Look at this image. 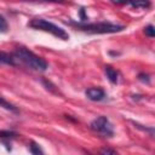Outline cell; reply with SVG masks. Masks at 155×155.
Instances as JSON below:
<instances>
[{
  "instance_id": "obj_1",
  "label": "cell",
  "mask_w": 155,
  "mask_h": 155,
  "mask_svg": "<svg viewBox=\"0 0 155 155\" xmlns=\"http://www.w3.org/2000/svg\"><path fill=\"white\" fill-rule=\"evenodd\" d=\"M12 56L15 57V59H18L25 67H28L35 71H46L48 68V64L44 58H41L40 56L35 54L33 51H30L25 47H18L13 52Z\"/></svg>"
},
{
  "instance_id": "obj_2",
  "label": "cell",
  "mask_w": 155,
  "mask_h": 155,
  "mask_svg": "<svg viewBox=\"0 0 155 155\" xmlns=\"http://www.w3.org/2000/svg\"><path fill=\"white\" fill-rule=\"evenodd\" d=\"M71 25H75L78 29L87 33H93V34H108V33H119L125 29L124 25L120 24H114L110 22H98V23H86V22H69Z\"/></svg>"
},
{
  "instance_id": "obj_3",
  "label": "cell",
  "mask_w": 155,
  "mask_h": 155,
  "mask_svg": "<svg viewBox=\"0 0 155 155\" xmlns=\"http://www.w3.org/2000/svg\"><path fill=\"white\" fill-rule=\"evenodd\" d=\"M28 27H30L33 29H36V30H42V31L50 33L53 36H56L58 39H62V40H68L69 39V34L63 28H61V27H58V25L53 24L52 22H48L44 18H33L28 23Z\"/></svg>"
},
{
  "instance_id": "obj_4",
  "label": "cell",
  "mask_w": 155,
  "mask_h": 155,
  "mask_svg": "<svg viewBox=\"0 0 155 155\" xmlns=\"http://www.w3.org/2000/svg\"><path fill=\"white\" fill-rule=\"evenodd\" d=\"M91 130L104 138H110L114 136V127L107 116H98L90 124Z\"/></svg>"
},
{
  "instance_id": "obj_5",
  "label": "cell",
  "mask_w": 155,
  "mask_h": 155,
  "mask_svg": "<svg viewBox=\"0 0 155 155\" xmlns=\"http://www.w3.org/2000/svg\"><path fill=\"white\" fill-rule=\"evenodd\" d=\"M85 94L90 101H93V102H101L107 97L104 90L101 87H90L85 91Z\"/></svg>"
},
{
  "instance_id": "obj_6",
  "label": "cell",
  "mask_w": 155,
  "mask_h": 155,
  "mask_svg": "<svg viewBox=\"0 0 155 155\" xmlns=\"http://www.w3.org/2000/svg\"><path fill=\"white\" fill-rule=\"evenodd\" d=\"M104 73L107 79L111 82V84H117L119 81V73L116 69H114L111 65H105L104 67Z\"/></svg>"
},
{
  "instance_id": "obj_7",
  "label": "cell",
  "mask_w": 155,
  "mask_h": 155,
  "mask_svg": "<svg viewBox=\"0 0 155 155\" xmlns=\"http://www.w3.org/2000/svg\"><path fill=\"white\" fill-rule=\"evenodd\" d=\"M127 4H130L134 8H140V10H147L151 5L149 0H128Z\"/></svg>"
},
{
  "instance_id": "obj_8",
  "label": "cell",
  "mask_w": 155,
  "mask_h": 155,
  "mask_svg": "<svg viewBox=\"0 0 155 155\" xmlns=\"http://www.w3.org/2000/svg\"><path fill=\"white\" fill-rule=\"evenodd\" d=\"M0 63L4 64H10V65H16V59L12 54L5 53V52H0Z\"/></svg>"
},
{
  "instance_id": "obj_9",
  "label": "cell",
  "mask_w": 155,
  "mask_h": 155,
  "mask_svg": "<svg viewBox=\"0 0 155 155\" xmlns=\"http://www.w3.org/2000/svg\"><path fill=\"white\" fill-rule=\"evenodd\" d=\"M0 107H2V108H5L6 110H10V111H15V113H17L18 110H17V108L13 105V104H11L10 102H7L6 99H4L1 96H0Z\"/></svg>"
},
{
  "instance_id": "obj_10",
  "label": "cell",
  "mask_w": 155,
  "mask_h": 155,
  "mask_svg": "<svg viewBox=\"0 0 155 155\" xmlns=\"http://www.w3.org/2000/svg\"><path fill=\"white\" fill-rule=\"evenodd\" d=\"M29 150H30V153L31 154H35V155H39V154H44V151L41 150V148L39 147V144H36V143H31L30 144V147H29Z\"/></svg>"
},
{
  "instance_id": "obj_11",
  "label": "cell",
  "mask_w": 155,
  "mask_h": 155,
  "mask_svg": "<svg viewBox=\"0 0 155 155\" xmlns=\"http://www.w3.org/2000/svg\"><path fill=\"white\" fill-rule=\"evenodd\" d=\"M7 29H8L7 21L5 19V17L2 15H0V33H6Z\"/></svg>"
},
{
  "instance_id": "obj_12",
  "label": "cell",
  "mask_w": 155,
  "mask_h": 155,
  "mask_svg": "<svg viewBox=\"0 0 155 155\" xmlns=\"http://www.w3.org/2000/svg\"><path fill=\"white\" fill-rule=\"evenodd\" d=\"M144 33H145V35L149 36V38H154V36H155V29H154V27H153L151 24H149V25H147V27L144 28Z\"/></svg>"
},
{
  "instance_id": "obj_13",
  "label": "cell",
  "mask_w": 155,
  "mask_h": 155,
  "mask_svg": "<svg viewBox=\"0 0 155 155\" xmlns=\"http://www.w3.org/2000/svg\"><path fill=\"white\" fill-rule=\"evenodd\" d=\"M30 1H39V2H56V4H67V0H30Z\"/></svg>"
},
{
  "instance_id": "obj_14",
  "label": "cell",
  "mask_w": 155,
  "mask_h": 155,
  "mask_svg": "<svg viewBox=\"0 0 155 155\" xmlns=\"http://www.w3.org/2000/svg\"><path fill=\"white\" fill-rule=\"evenodd\" d=\"M138 79H139L140 81H143V82H147V84L150 81L149 75H148V74H144V73H140V74L138 75Z\"/></svg>"
},
{
  "instance_id": "obj_15",
  "label": "cell",
  "mask_w": 155,
  "mask_h": 155,
  "mask_svg": "<svg viewBox=\"0 0 155 155\" xmlns=\"http://www.w3.org/2000/svg\"><path fill=\"white\" fill-rule=\"evenodd\" d=\"M113 4H115V5H124V4H127L128 2V0H110Z\"/></svg>"
},
{
  "instance_id": "obj_16",
  "label": "cell",
  "mask_w": 155,
  "mask_h": 155,
  "mask_svg": "<svg viewBox=\"0 0 155 155\" xmlns=\"http://www.w3.org/2000/svg\"><path fill=\"white\" fill-rule=\"evenodd\" d=\"M101 153L102 154H116V150H113V149H103V150H101Z\"/></svg>"
},
{
  "instance_id": "obj_17",
  "label": "cell",
  "mask_w": 155,
  "mask_h": 155,
  "mask_svg": "<svg viewBox=\"0 0 155 155\" xmlns=\"http://www.w3.org/2000/svg\"><path fill=\"white\" fill-rule=\"evenodd\" d=\"M80 15H81L82 21H86V19H87V17L85 16V8H81V10H80Z\"/></svg>"
}]
</instances>
